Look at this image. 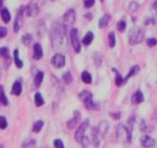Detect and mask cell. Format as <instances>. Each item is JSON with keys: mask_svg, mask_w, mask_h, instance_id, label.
Segmentation results:
<instances>
[{"mask_svg": "<svg viewBox=\"0 0 157 148\" xmlns=\"http://www.w3.org/2000/svg\"><path fill=\"white\" fill-rule=\"evenodd\" d=\"M13 59H15V64H16V66L18 67V69H21L24 65L23 61L19 59V51L18 49H15L13 51Z\"/></svg>", "mask_w": 157, "mask_h": 148, "instance_id": "ac0fdd59", "label": "cell"}, {"mask_svg": "<svg viewBox=\"0 0 157 148\" xmlns=\"http://www.w3.org/2000/svg\"><path fill=\"white\" fill-rule=\"evenodd\" d=\"M1 7H2V1L0 0V8H1Z\"/></svg>", "mask_w": 157, "mask_h": 148, "instance_id": "7bdbcfd3", "label": "cell"}, {"mask_svg": "<svg viewBox=\"0 0 157 148\" xmlns=\"http://www.w3.org/2000/svg\"><path fill=\"white\" fill-rule=\"evenodd\" d=\"M93 33L92 32H88V33L85 34V36L83 37V40H82V43L84 44V45H90L92 43V40H93Z\"/></svg>", "mask_w": 157, "mask_h": 148, "instance_id": "44dd1931", "label": "cell"}, {"mask_svg": "<svg viewBox=\"0 0 157 148\" xmlns=\"http://www.w3.org/2000/svg\"><path fill=\"white\" fill-rule=\"evenodd\" d=\"M8 52H9L8 47H0V56L7 59V57H8Z\"/></svg>", "mask_w": 157, "mask_h": 148, "instance_id": "836d02e7", "label": "cell"}, {"mask_svg": "<svg viewBox=\"0 0 157 148\" xmlns=\"http://www.w3.org/2000/svg\"><path fill=\"white\" fill-rule=\"evenodd\" d=\"M139 71H140V67H139L138 65H134V66H132V67L130 69L129 73H128L127 75H126V78H124V82H126V81H128V80L130 79L131 76L136 75V74H137V73L139 72Z\"/></svg>", "mask_w": 157, "mask_h": 148, "instance_id": "e0dca14e", "label": "cell"}, {"mask_svg": "<svg viewBox=\"0 0 157 148\" xmlns=\"http://www.w3.org/2000/svg\"><path fill=\"white\" fill-rule=\"evenodd\" d=\"M26 13L28 16H36L38 13V6L35 2H30L27 7H25Z\"/></svg>", "mask_w": 157, "mask_h": 148, "instance_id": "7c38bea8", "label": "cell"}, {"mask_svg": "<svg viewBox=\"0 0 157 148\" xmlns=\"http://www.w3.org/2000/svg\"><path fill=\"white\" fill-rule=\"evenodd\" d=\"M42 57H43V48L40 46V44L36 43L34 45V59H40Z\"/></svg>", "mask_w": 157, "mask_h": 148, "instance_id": "5bb4252c", "label": "cell"}, {"mask_svg": "<svg viewBox=\"0 0 157 148\" xmlns=\"http://www.w3.org/2000/svg\"><path fill=\"white\" fill-rule=\"evenodd\" d=\"M126 21L124 20H120V21H118V24H117V27H118V30L119 32H124V28H126Z\"/></svg>", "mask_w": 157, "mask_h": 148, "instance_id": "d6a6232c", "label": "cell"}, {"mask_svg": "<svg viewBox=\"0 0 157 148\" xmlns=\"http://www.w3.org/2000/svg\"><path fill=\"white\" fill-rule=\"evenodd\" d=\"M111 117H113V119H120V112H118V113H111Z\"/></svg>", "mask_w": 157, "mask_h": 148, "instance_id": "60d3db41", "label": "cell"}, {"mask_svg": "<svg viewBox=\"0 0 157 148\" xmlns=\"http://www.w3.org/2000/svg\"><path fill=\"white\" fill-rule=\"evenodd\" d=\"M109 129V123L107 121H101L95 128L92 129V137H91V142H93L94 146H99L101 140L103 139V137L105 136L107 131Z\"/></svg>", "mask_w": 157, "mask_h": 148, "instance_id": "7a4b0ae2", "label": "cell"}, {"mask_svg": "<svg viewBox=\"0 0 157 148\" xmlns=\"http://www.w3.org/2000/svg\"><path fill=\"white\" fill-rule=\"evenodd\" d=\"M35 104H36L37 107H42V105L44 104V99H43L42 94L38 92L35 94Z\"/></svg>", "mask_w": 157, "mask_h": 148, "instance_id": "83f0119b", "label": "cell"}, {"mask_svg": "<svg viewBox=\"0 0 157 148\" xmlns=\"http://www.w3.org/2000/svg\"><path fill=\"white\" fill-rule=\"evenodd\" d=\"M147 45L149 47L156 46V45H157V40H156V38H149V40H147Z\"/></svg>", "mask_w": 157, "mask_h": 148, "instance_id": "74e56055", "label": "cell"}, {"mask_svg": "<svg viewBox=\"0 0 157 148\" xmlns=\"http://www.w3.org/2000/svg\"><path fill=\"white\" fill-rule=\"evenodd\" d=\"M108 38H109V46L111 47V48H113V47H115V45H116L115 33H113V32H110V33H109Z\"/></svg>", "mask_w": 157, "mask_h": 148, "instance_id": "4dcf8cb0", "label": "cell"}, {"mask_svg": "<svg viewBox=\"0 0 157 148\" xmlns=\"http://www.w3.org/2000/svg\"><path fill=\"white\" fill-rule=\"evenodd\" d=\"M143 40H144V30L139 28V27L134 28L130 32V34H129V43L131 45H136V44L141 43Z\"/></svg>", "mask_w": 157, "mask_h": 148, "instance_id": "5b68a950", "label": "cell"}, {"mask_svg": "<svg viewBox=\"0 0 157 148\" xmlns=\"http://www.w3.org/2000/svg\"><path fill=\"white\" fill-rule=\"evenodd\" d=\"M43 79H44V73L39 71L36 74V76H35V80H34V88H38L42 84Z\"/></svg>", "mask_w": 157, "mask_h": 148, "instance_id": "ffe728a7", "label": "cell"}, {"mask_svg": "<svg viewBox=\"0 0 157 148\" xmlns=\"http://www.w3.org/2000/svg\"><path fill=\"white\" fill-rule=\"evenodd\" d=\"M116 137H117L118 142H122V144H129L131 140V131L126 125L119 123L116 128Z\"/></svg>", "mask_w": 157, "mask_h": 148, "instance_id": "3957f363", "label": "cell"}, {"mask_svg": "<svg viewBox=\"0 0 157 148\" xmlns=\"http://www.w3.org/2000/svg\"><path fill=\"white\" fill-rule=\"evenodd\" d=\"M35 145H36V140H34L32 138H27L23 142V148H35Z\"/></svg>", "mask_w": 157, "mask_h": 148, "instance_id": "d4e9b609", "label": "cell"}, {"mask_svg": "<svg viewBox=\"0 0 157 148\" xmlns=\"http://www.w3.org/2000/svg\"><path fill=\"white\" fill-rule=\"evenodd\" d=\"M43 126H44V122H43L42 120H38V121H36L33 126V131L34 132H39L40 130H42Z\"/></svg>", "mask_w": 157, "mask_h": 148, "instance_id": "f1b7e54d", "label": "cell"}, {"mask_svg": "<svg viewBox=\"0 0 157 148\" xmlns=\"http://www.w3.org/2000/svg\"><path fill=\"white\" fill-rule=\"evenodd\" d=\"M81 78H82V81H83L84 83H86V84H90V83L92 82L91 74H90L89 72H86V71H83V72H82Z\"/></svg>", "mask_w": 157, "mask_h": 148, "instance_id": "484cf974", "label": "cell"}, {"mask_svg": "<svg viewBox=\"0 0 157 148\" xmlns=\"http://www.w3.org/2000/svg\"><path fill=\"white\" fill-rule=\"evenodd\" d=\"M74 21H75V11L73 9H69L63 16V24L65 27H67L72 26Z\"/></svg>", "mask_w": 157, "mask_h": 148, "instance_id": "ba28073f", "label": "cell"}, {"mask_svg": "<svg viewBox=\"0 0 157 148\" xmlns=\"http://www.w3.org/2000/svg\"><path fill=\"white\" fill-rule=\"evenodd\" d=\"M70 38H71V43H72L73 49H74L76 53H78L81 51V44L78 42V33L76 28H72V29H71Z\"/></svg>", "mask_w": 157, "mask_h": 148, "instance_id": "8992f818", "label": "cell"}, {"mask_svg": "<svg viewBox=\"0 0 157 148\" xmlns=\"http://www.w3.org/2000/svg\"><path fill=\"white\" fill-rule=\"evenodd\" d=\"M0 148H3V145H2V144H0Z\"/></svg>", "mask_w": 157, "mask_h": 148, "instance_id": "ee69618b", "label": "cell"}, {"mask_svg": "<svg viewBox=\"0 0 157 148\" xmlns=\"http://www.w3.org/2000/svg\"><path fill=\"white\" fill-rule=\"evenodd\" d=\"M1 17H2V20L5 23H9L10 18H11L9 10L6 9V8H2V9H1Z\"/></svg>", "mask_w": 157, "mask_h": 148, "instance_id": "cb8c5ba5", "label": "cell"}, {"mask_svg": "<svg viewBox=\"0 0 157 148\" xmlns=\"http://www.w3.org/2000/svg\"><path fill=\"white\" fill-rule=\"evenodd\" d=\"M6 35H7V28L6 27H0V38H3Z\"/></svg>", "mask_w": 157, "mask_h": 148, "instance_id": "f35d334b", "label": "cell"}, {"mask_svg": "<svg viewBox=\"0 0 157 148\" xmlns=\"http://www.w3.org/2000/svg\"><path fill=\"white\" fill-rule=\"evenodd\" d=\"M32 40H33L32 35H30V34H26V35H24V36H23V38H21V42H23L24 45L28 46V45L32 43Z\"/></svg>", "mask_w": 157, "mask_h": 148, "instance_id": "f546056e", "label": "cell"}, {"mask_svg": "<svg viewBox=\"0 0 157 148\" xmlns=\"http://www.w3.org/2000/svg\"><path fill=\"white\" fill-rule=\"evenodd\" d=\"M78 99L83 102L88 101V100L92 99V93L90 92V91H88V90H83V91H81L80 94H78Z\"/></svg>", "mask_w": 157, "mask_h": 148, "instance_id": "2e32d148", "label": "cell"}, {"mask_svg": "<svg viewBox=\"0 0 157 148\" xmlns=\"http://www.w3.org/2000/svg\"><path fill=\"white\" fill-rule=\"evenodd\" d=\"M113 71H115V72H116V79H115L116 85H117V86H121V85H122V84H124V78H122V76L120 75V73H118L115 69H113Z\"/></svg>", "mask_w": 157, "mask_h": 148, "instance_id": "4316f807", "label": "cell"}, {"mask_svg": "<svg viewBox=\"0 0 157 148\" xmlns=\"http://www.w3.org/2000/svg\"><path fill=\"white\" fill-rule=\"evenodd\" d=\"M72 80H73V78L70 72H65L64 74H63V81H64L66 84H69V83L72 82Z\"/></svg>", "mask_w": 157, "mask_h": 148, "instance_id": "1f68e13d", "label": "cell"}, {"mask_svg": "<svg viewBox=\"0 0 157 148\" xmlns=\"http://www.w3.org/2000/svg\"><path fill=\"white\" fill-rule=\"evenodd\" d=\"M7 128V120L3 116H0V129Z\"/></svg>", "mask_w": 157, "mask_h": 148, "instance_id": "e575fe53", "label": "cell"}, {"mask_svg": "<svg viewBox=\"0 0 157 148\" xmlns=\"http://www.w3.org/2000/svg\"><path fill=\"white\" fill-rule=\"evenodd\" d=\"M51 40L54 49H61L66 45V29L64 25L53 24L51 29Z\"/></svg>", "mask_w": 157, "mask_h": 148, "instance_id": "6da1fadb", "label": "cell"}, {"mask_svg": "<svg viewBox=\"0 0 157 148\" xmlns=\"http://www.w3.org/2000/svg\"><path fill=\"white\" fill-rule=\"evenodd\" d=\"M89 127V120H84V121L82 122L81 126L78 127V129L76 130L75 132V140L82 146H88L90 144V139H88L85 137V131H86V129Z\"/></svg>", "mask_w": 157, "mask_h": 148, "instance_id": "277c9868", "label": "cell"}, {"mask_svg": "<svg viewBox=\"0 0 157 148\" xmlns=\"http://www.w3.org/2000/svg\"><path fill=\"white\" fill-rule=\"evenodd\" d=\"M151 11H153L155 15H157V1L153 2V5H151Z\"/></svg>", "mask_w": 157, "mask_h": 148, "instance_id": "ab89813d", "label": "cell"}, {"mask_svg": "<svg viewBox=\"0 0 157 148\" xmlns=\"http://www.w3.org/2000/svg\"><path fill=\"white\" fill-rule=\"evenodd\" d=\"M144 101V94H143V92L141 91H136V92L132 94V97H131V102L132 103H135V104H138V103H140V102Z\"/></svg>", "mask_w": 157, "mask_h": 148, "instance_id": "4fadbf2b", "label": "cell"}, {"mask_svg": "<svg viewBox=\"0 0 157 148\" xmlns=\"http://www.w3.org/2000/svg\"><path fill=\"white\" fill-rule=\"evenodd\" d=\"M25 7H21L19 10H18V13H17V16H16V20H15V25H13V30L18 33L23 26V23H24V11H25Z\"/></svg>", "mask_w": 157, "mask_h": 148, "instance_id": "9c48e42d", "label": "cell"}, {"mask_svg": "<svg viewBox=\"0 0 157 148\" xmlns=\"http://www.w3.org/2000/svg\"><path fill=\"white\" fill-rule=\"evenodd\" d=\"M109 20H110V15L105 13L101 17V19H99V28H105L108 25Z\"/></svg>", "mask_w": 157, "mask_h": 148, "instance_id": "d6986e66", "label": "cell"}, {"mask_svg": "<svg viewBox=\"0 0 157 148\" xmlns=\"http://www.w3.org/2000/svg\"><path fill=\"white\" fill-rule=\"evenodd\" d=\"M51 63H52V65L56 69H61L63 66L65 65V56L61 54V53H57L55 55L53 56L52 59H51Z\"/></svg>", "mask_w": 157, "mask_h": 148, "instance_id": "52a82bcc", "label": "cell"}, {"mask_svg": "<svg viewBox=\"0 0 157 148\" xmlns=\"http://www.w3.org/2000/svg\"><path fill=\"white\" fill-rule=\"evenodd\" d=\"M0 103L2 105L8 104V99H7L6 94H5V90H3V85H0Z\"/></svg>", "mask_w": 157, "mask_h": 148, "instance_id": "603a6c76", "label": "cell"}, {"mask_svg": "<svg viewBox=\"0 0 157 148\" xmlns=\"http://www.w3.org/2000/svg\"><path fill=\"white\" fill-rule=\"evenodd\" d=\"M85 17H86V18H89V20H91L92 15H91V13H86V15H85Z\"/></svg>", "mask_w": 157, "mask_h": 148, "instance_id": "b9f144b4", "label": "cell"}, {"mask_svg": "<svg viewBox=\"0 0 157 148\" xmlns=\"http://www.w3.org/2000/svg\"><path fill=\"white\" fill-rule=\"evenodd\" d=\"M84 104H85V108L89 109V110H98L99 109V104L98 103H95V102H93L92 99H90V100H88V101H85Z\"/></svg>", "mask_w": 157, "mask_h": 148, "instance_id": "7402d4cb", "label": "cell"}, {"mask_svg": "<svg viewBox=\"0 0 157 148\" xmlns=\"http://www.w3.org/2000/svg\"><path fill=\"white\" fill-rule=\"evenodd\" d=\"M54 147L55 148H65L64 147V142L61 139H55L54 140Z\"/></svg>", "mask_w": 157, "mask_h": 148, "instance_id": "d590c367", "label": "cell"}, {"mask_svg": "<svg viewBox=\"0 0 157 148\" xmlns=\"http://www.w3.org/2000/svg\"><path fill=\"white\" fill-rule=\"evenodd\" d=\"M94 0H84V2H83V5H84V7L85 8H91L93 5H94Z\"/></svg>", "mask_w": 157, "mask_h": 148, "instance_id": "8d00e7d4", "label": "cell"}, {"mask_svg": "<svg viewBox=\"0 0 157 148\" xmlns=\"http://www.w3.org/2000/svg\"><path fill=\"white\" fill-rule=\"evenodd\" d=\"M80 119H81V113H80V111L76 110V111H74V113H73L72 119H70L69 121H67V128L69 129L74 128L78 122H80Z\"/></svg>", "mask_w": 157, "mask_h": 148, "instance_id": "8fae6325", "label": "cell"}, {"mask_svg": "<svg viewBox=\"0 0 157 148\" xmlns=\"http://www.w3.org/2000/svg\"><path fill=\"white\" fill-rule=\"evenodd\" d=\"M11 91H13V94H15V96H20V93H21V91H23L21 82H20V81H16V82L13 83Z\"/></svg>", "mask_w": 157, "mask_h": 148, "instance_id": "9a60e30c", "label": "cell"}, {"mask_svg": "<svg viewBox=\"0 0 157 148\" xmlns=\"http://www.w3.org/2000/svg\"><path fill=\"white\" fill-rule=\"evenodd\" d=\"M140 144L145 148H151L156 146V140L153 139L151 137H149V136L145 135L140 138Z\"/></svg>", "mask_w": 157, "mask_h": 148, "instance_id": "30bf717a", "label": "cell"}]
</instances>
